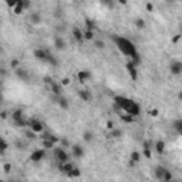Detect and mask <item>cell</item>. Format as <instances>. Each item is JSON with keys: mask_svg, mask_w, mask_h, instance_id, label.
Masks as SVG:
<instances>
[{"mask_svg": "<svg viewBox=\"0 0 182 182\" xmlns=\"http://www.w3.org/2000/svg\"><path fill=\"white\" fill-rule=\"evenodd\" d=\"M114 104H115V108L118 109V111L127 112L131 117H137V115L141 114V107L135 101H132V100H130L127 97L115 95L114 97Z\"/></svg>", "mask_w": 182, "mask_h": 182, "instance_id": "6da1fadb", "label": "cell"}, {"mask_svg": "<svg viewBox=\"0 0 182 182\" xmlns=\"http://www.w3.org/2000/svg\"><path fill=\"white\" fill-rule=\"evenodd\" d=\"M114 41H115L118 50H120L122 54H125V56H128V57H132V56L137 54V48H135V46H134V43H132L131 40H128V38H125V37H115Z\"/></svg>", "mask_w": 182, "mask_h": 182, "instance_id": "7a4b0ae2", "label": "cell"}, {"mask_svg": "<svg viewBox=\"0 0 182 182\" xmlns=\"http://www.w3.org/2000/svg\"><path fill=\"white\" fill-rule=\"evenodd\" d=\"M53 154H54V158L57 159L58 164H66V162H69V159H70L69 154H67L63 148H60V146L53 148Z\"/></svg>", "mask_w": 182, "mask_h": 182, "instance_id": "3957f363", "label": "cell"}, {"mask_svg": "<svg viewBox=\"0 0 182 182\" xmlns=\"http://www.w3.org/2000/svg\"><path fill=\"white\" fill-rule=\"evenodd\" d=\"M29 125H30V128H32V131L37 134V132H43V130H44V127H43V124L38 121V120H30V122H29Z\"/></svg>", "mask_w": 182, "mask_h": 182, "instance_id": "277c9868", "label": "cell"}, {"mask_svg": "<svg viewBox=\"0 0 182 182\" xmlns=\"http://www.w3.org/2000/svg\"><path fill=\"white\" fill-rule=\"evenodd\" d=\"M169 69H171V73L174 75H179L182 73V63L181 61H172Z\"/></svg>", "mask_w": 182, "mask_h": 182, "instance_id": "5b68a950", "label": "cell"}, {"mask_svg": "<svg viewBox=\"0 0 182 182\" xmlns=\"http://www.w3.org/2000/svg\"><path fill=\"white\" fill-rule=\"evenodd\" d=\"M127 71L130 73L131 75V78L134 80V81H137V78H138V71H137V67L130 61V63H127Z\"/></svg>", "mask_w": 182, "mask_h": 182, "instance_id": "8992f818", "label": "cell"}, {"mask_svg": "<svg viewBox=\"0 0 182 182\" xmlns=\"http://www.w3.org/2000/svg\"><path fill=\"white\" fill-rule=\"evenodd\" d=\"M44 155H46V149H36L33 154H32V161H34V162H38V161H41L43 158H44Z\"/></svg>", "mask_w": 182, "mask_h": 182, "instance_id": "52a82bcc", "label": "cell"}, {"mask_svg": "<svg viewBox=\"0 0 182 182\" xmlns=\"http://www.w3.org/2000/svg\"><path fill=\"white\" fill-rule=\"evenodd\" d=\"M71 154H73L74 158L80 159V158L84 156V149H83V146H80V145H73V148H71Z\"/></svg>", "mask_w": 182, "mask_h": 182, "instance_id": "ba28073f", "label": "cell"}, {"mask_svg": "<svg viewBox=\"0 0 182 182\" xmlns=\"http://www.w3.org/2000/svg\"><path fill=\"white\" fill-rule=\"evenodd\" d=\"M50 85H51V93H53L54 95L60 97V95L63 94V88H61V84H58V83L53 81V83H51Z\"/></svg>", "mask_w": 182, "mask_h": 182, "instance_id": "9c48e42d", "label": "cell"}, {"mask_svg": "<svg viewBox=\"0 0 182 182\" xmlns=\"http://www.w3.org/2000/svg\"><path fill=\"white\" fill-rule=\"evenodd\" d=\"M73 164H70V162H66V164H58V169L63 172V174H66V175H69L70 172H71V169H73Z\"/></svg>", "mask_w": 182, "mask_h": 182, "instance_id": "30bf717a", "label": "cell"}, {"mask_svg": "<svg viewBox=\"0 0 182 182\" xmlns=\"http://www.w3.org/2000/svg\"><path fill=\"white\" fill-rule=\"evenodd\" d=\"M165 172H167V168H164V167H156L155 168V177L159 179V181H164V175H165Z\"/></svg>", "mask_w": 182, "mask_h": 182, "instance_id": "8fae6325", "label": "cell"}, {"mask_svg": "<svg viewBox=\"0 0 182 182\" xmlns=\"http://www.w3.org/2000/svg\"><path fill=\"white\" fill-rule=\"evenodd\" d=\"M54 44H56V48L57 50H64L66 48V41L58 36L54 37Z\"/></svg>", "mask_w": 182, "mask_h": 182, "instance_id": "7c38bea8", "label": "cell"}, {"mask_svg": "<svg viewBox=\"0 0 182 182\" xmlns=\"http://www.w3.org/2000/svg\"><path fill=\"white\" fill-rule=\"evenodd\" d=\"M16 75H17L20 80H23V81H29V73H27L24 69H17V70H16Z\"/></svg>", "mask_w": 182, "mask_h": 182, "instance_id": "4fadbf2b", "label": "cell"}, {"mask_svg": "<svg viewBox=\"0 0 182 182\" xmlns=\"http://www.w3.org/2000/svg\"><path fill=\"white\" fill-rule=\"evenodd\" d=\"M43 141H50V142H53V144H57V142H58V138H57L56 135L50 134V132H46V134H43Z\"/></svg>", "mask_w": 182, "mask_h": 182, "instance_id": "5bb4252c", "label": "cell"}, {"mask_svg": "<svg viewBox=\"0 0 182 182\" xmlns=\"http://www.w3.org/2000/svg\"><path fill=\"white\" fill-rule=\"evenodd\" d=\"M34 57L40 61H44L46 60V50L44 48H37L34 50Z\"/></svg>", "mask_w": 182, "mask_h": 182, "instance_id": "9a60e30c", "label": "cell"}, {"mask_svg": "<svg viewBox=\"0 0 182 182\" xmlns=\"http://www.w3.org/2000/svg\"><path fill=\"white\" fill-rule=\"evenodd\" d=\"M56 101H57V104L61 107V108H64V109H67L69 108V101H67V98H64V97H57L56 98Z\"/></svg>", "mask_w": 182, "mask_h": 182, "instance_id": "2e32d148", "label": "cell"}, {"mask_svg": "<svg viewBox=\"0 0 182 182\" xmlns=\"http://www.w3.org/2000/svg\"><path fill=\"white\" fill-rule=\"evenodd\" d=\"M30 21L33 23V24H40L41 23V17H40V14L34 11V13H32L30 14Z\"/></svg>", "mask_w": 182, "mask_h": 182, "instance_id": "e0dca14e", "label": "cell"}, {"mask_svg": "<svg viewBox=\"0 0 182 182\" xmlns=\"http://www.w3.org/2000/svg\"><path fill=\"white\" fill-rule=\"evenodd\" d=\"M77 77H78V80H80V81H83V83H84V81H87V80L91 77V74H90V71H80V73L77 74Z\"/></svg>", "mask_w": 182, "mask_h": 182, "instance_id": "ac0fdd59", "label": "cell"}, {"mask_svg": "<svg viewBox=\"0 0 182 182\" xmlns=\"http://www.w3.org/2000/svg\"><path fill=\"white\" fill-rule=\"evenodd\" d=\"M78 95H80V98H83L84 101H90V100H91V94H90L88 91H85V90H80V91H78Z\"/></svg>", "mask_w": 182, "mask_h": 182, "instance_id": "d6986e66", "label": "cell"}, {"mask_svg": "<svg viewBox=\"0 0 182 182\" xmlns=\"http://www.w3.org/2000/svg\"><path fill=\"white\" fill-rule=\"evenodd\" d=\"M11 118H13V121H14V122H16V121L23 120V111H21V109H16V111L11 114Z\"/></svg>", "mask_w": 182, "mask_h": 182, "instance_id": "ffe728a7", "label": "cell"}, {"mask_svg": "<svg viewBox=\"0 0 182 182\" xmlns=\"http://www.w3.org/2000/svg\"><path fill=\"white\" fill-rule=\"evenodd\" d=\"M118 115H120V118H121L124 122H128V124H130V122H134V117H131V115H128V114H124V112L120 111Z\"/></svg>", "mask_w": 182, "mask_h": 182, "instance_id": "44dd1931", "label": "cell"}, {"mask_svg": "<svg viewBox=\"0 0 182 182\" xmlns=\"http://www.w3.org/2000/svg\"><path fill=\"white\" fill-rule=\"evenodd\" d=\"M155 151H156L158 154H162V152L165 151V142H164V141H156V142H155Z\"/></svg>", "mask_w": 182, "mask_h": 182, "instance_id": "7402d4cb", "label": "cell"}, {"mask_svg": "<svg viewBox=\"0 0 182 182\" xmlns=\"http://www.w3.org/2000/svg\"><path fill=\"white\" fill-rule=\"evenodd\" d=\"M73 36L77 41H81V40H83V32H81L78 27H74L73 29Z\"/></svg>", "mask_w": 182, "mask_h": 182, "instance_id": "603a6c76", "label": "cell"}, {"mask_svg": "<svg viewBox=\"0 0 182 182\" xmlns=\"http://www.w3.org/2000/svg\"><path fill=\"white\" fill-rule=\"evenodd\" d=\"M23 11H24V10H23V7H21V4H20V1L17 0V4H16V7L13 9V13L19 16V14H21Z\"/></svg>", "mask_w": 182, "mask_h": 182, "instance_id": "cb8c5ba5", "label": "cell"}, {"mask_svg": "<svg viewBox=\"0 0 182 182\" xmlns=\"http://www.w3.org/2000/svg\"><path fill=\"white\" fill-rule=\"evenodd\" d=\"M174 128L177 130L178 134H182V120H177V121L174 122Z\"/></svg>", "mask_w": 182, "mask_h": 182, "instance_id": "d4e9b609", "label": "cell"}, {"mask_svg": "<svg viewBox=\"0 0 182 182\" xmlns=\"http://www.w3.org/2000/svg\"><path fill=\"white\" fill-rule=\"evenodd\" d=\"M80 175H81L80 168H73V169H71V172L69 174V177H70V178H77V177H80Z\"/></svg>", "mask_w": 182, "mask_h": 182, "instance_id": "484cf974", "label": "cell"}, {"mask_svg": "<svg viewBox=\"0 0 182 182\" xmlns=\"http://www.w3.org/2000/svg\"><path fill=\"white\" fill-rule=\"evenodd\" d=\"M83 38H85V40H93V38H94V32L85 30V32L83 33Z\"/></svg>", "mask_w": 182, "mask_h": 182, "instance_id": "4316f807", "label": "cell"}, {"mask_svg": "<svg viewBox=\"0 0 182 182\" xmlns=\"http://www.w3.org/2000/svg\"><path fill=\"white\" fill-rule=\"evenodd\" d=\"M83 138H84V141H85V142H90V141H93L94 135H93V132H90V131H85Z\"/></svg>", "mask_w": 182, "mask_h": 182, "instance_id": "83f0119b", "label": "cell"}, {"mask_svg": "<svg viewBox=\"0 0 182 182\" xmlns=\"http://www.w3.org/2000/svg\"><path fill=\"white\" fill-rule=\"evenodd\" d=\"M121 135H122L121 130H111V137L112 138H121Z\"/></svg>", "mask_w": 182, "mask_h": 182, "instance_id": "f1b7e54d", "label": "cell"}, {"mask_svg": "<svg viewBox=\"0 0 182 182\" xmlns=\"http://www.w3.org/2000/svg\"><path fill=\"white\" fill-rule=\"evenodd\" d=\"M140 152H137V151H134V152H131V161L132 162H138L140 161Z\"/></svg>", "mask_w": 182, "mask_h": 182, "instance_id": "f546056e", "label": "cell"}, {"mask_svg": "<svg viewBox=\"0 0 182 182\" xmlns=\"http://www.w3.org/2000/svg\"><path fill=\"white\" fill-rule=\"evenodd\" d=\"M135 26H137L138 29H144V27H145L144 19H137V20H135Z\"/></svg>", "mask_w": 182, "mask_h": 182, "instance_id": "4dcf8cb0", "label": "cell"}, {"mask_svg": "<svg viewBox=\"0 0 182 182\" xmlns=\"http://www.w3.org/2000/svg\"><path fill=\"white\" fill-rule=\"evenodd\" d=\"M19 1H20V4H21L23 10H26V9H29V7L32 6V3H30V1H27V0H19Z\"/></svg>", "mask_w": 182, "mask_h": 182, "instance_id": "1f68e13d", "label": "cell"}, {"mask_svg": "<svg viewBox=\"0 0 182 182\" xmlns=\"http://www.w3.org/2000/svg\"><path fill=\"white\" fill-rule=\"evenodd\" d=\"M7 146H9L7 145V142H6L3 138H0V149H1V152H4V151L7 149Z\"/></svg>", "mask_w": 182, "mask_h": 182, "instance_id": "d6a6232c", "label": "cell"}, {"mask_svg": "<svg viewBox=\"0 0 182 182\" xmlns=\"http://www.w3.org/2000/svg\"><path fill=\"white\" fill-rule=\"evenodd\" d=\"M14 125H16V127H26V125H27V121L23 118V120H20V121H16Z\"/></svg>", "mask_w": 182, "mask_h": 182, "instance_id": "836d02e7", "label": "cell"}, {"mask_svg": "<svg viewBox=\"0 0 182 182\" xmlns=\"http://www.w3.org/2000/svg\"><path fill=\"white\" fill-rule=\"evenodd\" d=\"M43 146H44V149H50V148H54V144L50 141H43Z\"/></svg>", "mask_w": 182, "mask_h": 182, "instance_id": "e575fe53", "label": "cell"}, {"mask_svg": "<svg viewBox=\"0 0 182 182\" xmlns=\"http://www.w3.org/2000/svg\"><path fill=\"white\" fill-rule=\"evenodd\" d=\"M6 4H7L9 7H13V9H14V7H16V4H17V1H16V0H7V1H6Z\"/></svg>", "mask_w": 182, "mask_h": 182, "instance_id": "d590c367", "label": "cell"}, {"mask_svg": "<svg viewBox=\"0 0 182 182\" xmlns=\"http://www.w3.org/2000/svg\"><path fill=\"white\" fill-rule=\"evenodd\" d=\"M85 23H87V30H91V32H93V29H94V23H93L91 20H85Z\"/></svg>", "mask_w": 182, "mask_h": 182, "instance_id": "8d00e7d4", "label": "cell"}, {"mask_svg": "<svg viewBox=\"0 0 182 182\" xmlns=\"http://www.w3.org/2000/svg\"><path fill=\"white\" fill-rule=\"evenodd\" d=\"M94 44H95V47H97V48H104V46H105V44H104V41H101V40H97Z\"/></svg>", "mask_w": 182, "mask_h": 182, "instance_id": "74e56055", "label": "cell"}, {"mask_svg": "<svg viewBox=\"0 0 182 182\" xmlns=\"http://www.w3.org/2000/svg\"><path fill=\"white\" fill-rule=\"evenodd\" d=\"M10 66H11V69H14V70H17V67H19V60H11V63H10Z\"/></svg>", "mask_w": 182, "mask_h": 182, "instance_id": "f35d334b", "label": "cell"}, {"mask_svg": "<svg viewBox=\"0 0 182 182\" xmlns=\"http://www.w3.org/2000/svg\"><path fill=\"white\" fill-rule=\"evenodd\" d=\"M26 137H27L29 140H33V138L36 137V134H34L33 131H27V132H26Z\"/></svg>", "mask_w": 182, "mask_h": 182, "instance_id": "ab89813d", "label": "cell"}, {"mask_svg": "<svg viewBox=\"0 0 182 182\" xmlns=\"http://www.w3.org/2000/svg\"><path fill=\"white\" fill-rule=\"evenodd\" d=\"M54 17H57V19L61 17V9H56L54 10Z\"/></svg>", "mask_w": 182, "mask_h": 182, "instance_id": "60d3db41", "label": "cell"}, {"mask_svg": "<svg viewBox=\"0 0 182 182\" xmlns=\"http://www.w3.org/2000/svg\"><path fill=\"white\" fill-rule=\"evenodd\" d=\"M151 146H152L151 141H144V149H152Z\"/></svg>", "mask_w": 182, "mask_h": 182, "instance_id": "b9f144b4", "label": "cell"}, {"mask_svg": "<svg viewBox=\"0 0 182 182\" xmlns=\"http://www.w3.org/2000/svg\"><path fill=\"white\" fill-rule=\"evenodd\" d=\"M3 169H4V172H10V171H11V165H10V164H4Z\"/></svg>", "mask_w": 182, "mask_h": 182, "instance_id": "7bdbcfd3", "label": "cell"}, {"mask_svg": "<svg viewBox=\"0 0 182 182\" xmlns=\"http://www.w3.org/2000/svg\"><path fill=\"white\" fill-rule=\"evenodd\" d=\"M16 146H17V149H24V144L21 141H16Z\"/></svg>", "mask_w": 182, "mask_h": 182, "instance_id": "ee69618b", "label": "cell"}, {"mask_svg": "<svg viewBox=\"0 0 182 182\" xmlns=\"http://www.w3.org/2000/svg\"><path fill=\"white\" fill-rule=\"evenodd\" d=\"M61 84H63V85H69V84H70V78H69V77H66V78H63V81H61Z\"/></svg>", "mask_w": 182, "mask_h": 182, "instance_id": "f6af8a7d", "label": "cell"}, {"mask_svg": "<svg viewBox=\"0 0 182 182\" xmlns=\"http://www.w3.org/2000/svg\"><path fill=\"white\" fill-rule=\"evenodd\" d=\"M144 155H145V158H151V149H144Z\"/></svg>", "mask_w": 182, "mask_h": 182, "instance_id": "bcb514c9", "label": "cell"}, {"mask_svg": "<svg viewBox=\"0 0 182 182\" xmlns=\"http://www.w3.org/2000/svg\"><path fill=\"white\" fill-rule=\"evenodd\" d=\"M179 40H181V34H177V36L172 38V43H178Z\"/></svg>", "mask_w": 182, "mask_h": 182, "instance_id": "7dc6e473", "label": "cell"}, {"mask_svg": "<svg viewBox=\"0 0 182 182\" xmlns=\"http://www.w3.org/2000/svg\"><path fill=\"white\" fill-rule=\"evenodd\" d=\"M149 114H151L152 117H156V115H158V109H151V111H149Z\"/></svg>", "mask_w": 182, "mask_h": 182, "instance_id": "c3c4849f", "label": "cell"}, {"mask_svg": "<svg viewBox=\"0 0 182 182\" xmlns=\"http://www.w3.org/2000/svg\"><path fill=\"white\" fill-rule=\"evenodd\" d=\"M44 83H47V84H51V83H53V80H51L50 77H44Z\"/></svg>", "mask_w": 182, "mask_h": 182, "instance_id": "681fc988", "label": "cell"}, {"mask_svg": "<svg viewBox=\"0 0 182 182\" xmlns=\"http://www.w3.org/2000/svg\"><path fill=\"white\" fill-rule=\"evenodd\" d=\"M61 144H63L64 146H69V145H70V142H69L67 140H61Z\"/></svg>", "mask_w": 182, "mask_h": 182, "instance_id": "f907efd6", "label": "cell"}, {"mask_svg": "<svg viewBox=\"0 0 182 182\" xmlns=\"http://www.w3.org/2000/svg\"><path fill=\"white\" fill-rule=\"evenodd\" d=\"M0 75H1V77H4V75H6V70H4L3 67H0Z\"/></svg>", "mask_w": 182, "mask_h": 182, "instance_id": "816d5d0a", "label": "cell"}, {"mask_svg": "<svg viewBox=\"0 0 182 182\" xmlns=\"http://www.w3.org/2000/svg\"><path fill=\"white\" fill-rule=\"evenodd\" d=\"M0 117H1V118H7V112H6V111H1V112H0Z\"/></svg>", "mask_w": 182, "mask_h": 182, "instance_id": "f5cc1de1", "label": "cell"}, {"mask_svg": "<svg viewBox=\"0 0 182 182\" xmlns=\"http://www.w3.org/2000/svg\"><path fill=\"white\" fill-rule=\"evenodd\" d=\"M107 127H108L109 130H114V125H112V122H111V121H108V122H107Z\"/></svg>", "mask_w": 182, "mask_h": 182, "instance_id": "db71d44e", "label": "cell"}, {"mask_svg": "<svg viewBox=\"0 0 182 182\" xmlns=\"http://www.w3.org/2000/svg\"><path fill=\"white\" fill-rule=\"evenodd\" d=\"M146 10H149V11L152 10V4H151V3H148V4H146Z\"/></svg>", "mask_w": 182, "mask_h": 182, "instance_id": "11a10c76", "label": "cell"}, {"mask_svg": "<svg viewBox=\"0 0 182 182\" xmlns=\"http://www.w3.org/2000/svg\"><path fill=\"white\" fill-rule=\"evenodd\" d=\"M1 101H3V95L0 94V103H1Z\"/></svg>", "mask_w": 182, "mask_h": 182, "instance_id": "9f6ffc18", "label": "cell"}, {"mask_svg": "<svg viewBox=\"0 0 182 182\" xmlns=\"http://www.w3.org/2000/svg\"><path fill=\"white\" fill-rule=\"evenodd\" d=\"M0 182H6V181H0Z\"/></svg>", "mask_w": 182, "mask_h": 182, "instance_id": "6f0895ef", "label": "cell"}, {"mask_svg": "<svg viewBox=\"0 0 182 182\" xmlns=\"http://www.w3.org/2000/svg\"><path fill=\"white\" fill-rule=\"evenodd\" d=\"M0 154H1V149H0Z\"/></svg>", "mask_w": 182, "mask_h": 182, "instance_id": "680465c9", "label": "cell"}, {"mask_svg": "<svg viewBox=\"0 0 182 182\" xmlns=\"http://www.w3.org/2000/svg\"><path fill=\"white\" fill-rule=\"evenodd\" d=\"M169 182H172V181H169Z\"/></svg>", "mask_w": 182, "mask_h": 182, "instance_id": "91938a15", "label": "cell"}]
</instances>
